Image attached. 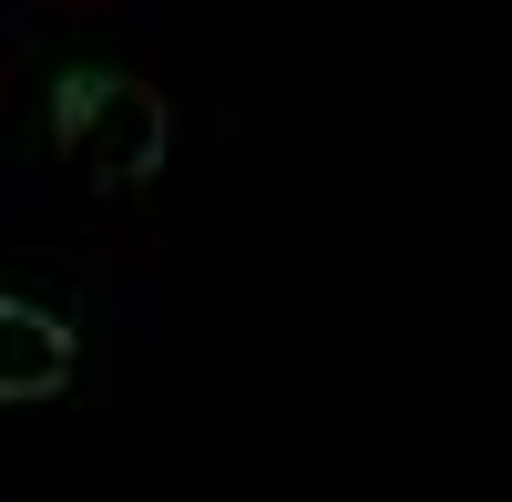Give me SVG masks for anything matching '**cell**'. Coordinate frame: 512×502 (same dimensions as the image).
<instances>
[{
	"instance_id": "cell-1",
	"label": "cell",
	"mask_w": 512,
	"mask_h": 502,
	"mask_svg": "<svg viewBox=\"0 0 512 502\" xmlns=\"http://www.w3.org/2000/svg\"><path fill=\"white\" fill-rule=\"evenodd\" d=\"M52 134L93 185H144L164 164V103L123 72H72L52 93Z\"/></svg>"
},
{
	"instance_id": "cell-2",
	"label": "cell",
	"mask_w": 512,
	"mask_h": 502,
	"mask_svg": "<svg viewBox=\"0 0 512 502\" xmlns=\"http://www.w3.org/2000/svg\"><path fill=\"white\" fill-rule=\"evenodd\" d=\"M72 380V328L31 298H0V400H52Z\"/></svg>"
}]
</instances>
